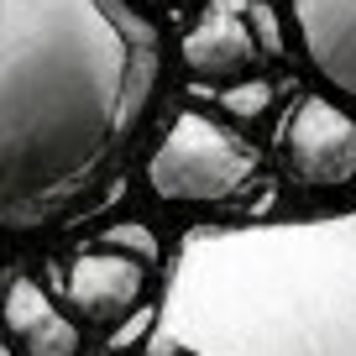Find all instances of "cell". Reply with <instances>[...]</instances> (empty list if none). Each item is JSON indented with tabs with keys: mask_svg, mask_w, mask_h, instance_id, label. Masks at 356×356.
Returning <instances> with one entry per match:
<instances>
[{
	"mask_svg": "<svg viewBox=\"0 0 356 356\" xmlns=\"http://www.w3.org/2000/svg\"><path fill=\"white\" fill-rule=\"evenodd\" d=\"M163 74L152 22L121 0H0L6 231L100 204Z\"/></svg>",
	"mask_w": 356,
	"mask_h": 356,
	"instance_id": "6da1fadb",
	"label": "cell"
},
{
	"mask_svg": "<svg viewBox=\"0 0 356 356\" xmlns=\"http://www.w3.org/2000/svg\"><path fill=\"white\" fill-rule=\"evenodd\" d=\"M142 356H356V215L194 225Z\"/></svg>",
	"mask_w": 356,
	"mask_h": 356,
	"instance_id": "7a4b0ae2",
	"label": "cell"
},
{
	"mask_svg": "<svg viewBox=\"0 0 356 356\" xmlns=\"http://www.w3.org/2000/svg\"><path fill=\"white\" fill-rule=\"evenodd\" d=\"M257 168V152L241 131L200 111H178L147 157V184L157 200L173 204H220L241 189Z\"/></svg>",
	"mask_w": 356,
	"mask_h": 356,
	"instance_id": "3957f363",
	"label": "cell"
},
{
	"mask_svg": "<svg viewBox=\"0 0 356 356\" xmlns=\"http://www.w3.org/2000/svg\"><path fill=\"white\" fill-rule=\"evenodd\" d=\"M278 163L299 189H341L356 178V121L325 95H304L278 131Z\"/></svg>",
	"mask_w": 356,
	"mask_h": 356,
	"instance_id": "277c9868",
	"label": "cell"
},
{
	"mask_svg": "<svg viewBox=\"0 0 356 356\" xmlns=\"http://www.w3.org/2000/svg\"><path fill=\"white\" fill-rule=\"evenodd\" d=\"M142 289H147V262L131 252H115V246L79 252L63 278L68 304L95 325H115L121 314H131L142 304Z\"/></svg>",
	"mask_w": 356,
	"mask_h": 356,
	"instance_id": "5b68a950",
	"label": "cell"
},
{
	"mask_svg": "<svg viewBox=\"0 0 356 356\" xmlns=\"http://www.w3.org/2000/svg\"><path fill=\"white\" fill-rule=\"evenodd\" d=\"M262 58L252 32V11L241 0H215L210 11L184 32V68L194 79H241Z\"/></svg>",
	"mask_w": 356,
	"mask_h": 356,
	"instance_id": "8992f818",
	"label": "cell"
},
{
	"mask_svg": "<svg viewBox=\"0 0 356 356\" xmlns=\"http://www.w3.org/2000/svg\"><path fill=\"white\" fill-rule=\"evenodd\" d=\"M309 68L356 105V0H293Z\"/></svg>",
	"mask_w": 356,
	"mask_h": 356,
	"instance_id": "52a82bcc",
	"label": "cell"
},
{
	"mask_svg": "<svg viewBox=\"0 0 356 356\" xmlns=\"http://www.w3.org/2000/svg\"><path fill=\"white\" fill-rule=\"evenodd\" d=\"M6 325H11L16 356H79L84 351L79 325L22 273H11V289H6Z\"/></svg>",
	"mask_w": 356,
	"mask_h": 356,
	"instance_id": "ba28073f",
	"label": "cell"
},
{
	"mask_svg": "<svg viewBox=\"0 0 356 356\" xmlns=\"http://www.w3.org/2000/svg\"><path fill=\"white\" fill-rule=\"evenodd\" d=\"M267 100H273V89H267L262 79H246V84H231V89H225V111L241 115V121L262 115V111H267Z\"/></svg>",
	"mask_w": 356,
	"mask_h": 356,
	"instance_id": "9c48e42d",
	"label": "cell"
},
{
	"mask_svg": "<svg viewBox=\"0 0 356 356\" xmlns=\"http://www.w3.org/2000/svg\"><path fill=\"white\" fill-rule=\"evenodd\" d=\"M246 11H252V32H257V42H262V53H283L278 11H273V6H262V0H252V6H246Z\"/></svg>",
	"mask_w": 356,
	"mask_h": 356,
	"instance_id": "30bf717a",
	"label": "cell"
},
{
	"mask_svg": "<svg viewBox=\"0 0 356 356\" xmlns=\"http://www.w3.org/2000/svg\"><path fill=\"white\" fill-rule=\"evenodd\" d=\"M105 241L115 246V252H131V257H142V262H152L157 257V246H152V236L142 231V225H115L111 236H105Z\"/></svg>",
	"mask_w": 356,
	"mask_h": 356,
	"instance_id": "8fae6325",
	"label": "cell"
},
{
	"mask_svg": "<svg viewBox=\"0 0 356 356\" xmlns=\"http://www.w3.org/2000/svg\"><path fill=\"white\" fill-rule=\"evenodd\" d=\"M6 356H16V351H6Z\"/></svg>",
	"mask_w": 356,
	"mask_h": 356,
	"instance_id": "7c38bea8",
	"label": "cell"
}]
</instances>
